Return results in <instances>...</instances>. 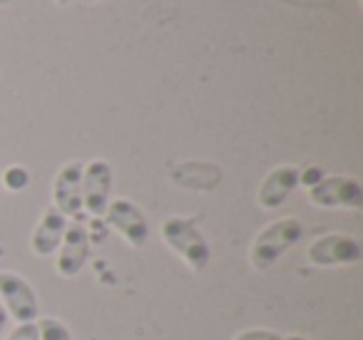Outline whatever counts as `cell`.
<instances>
[{"label":"cell","instance_id":"ac0fdd59","mask_svg":"<svg viewBox=\"0 0 363 340\" xmlns=\"http://www.w3.org/2000/svg\"><path fill=\"white\" fill-rule=\"evenodd\" d=\"M55 3H57V6H70L72 0H55Z\"/></svg>","mask_w":363,"mask_h":340},{"label":"cell","instance_id":"9c48e42d","mask_svg":"<svg viewBox=\"0 0 363 340\" xmlns=\"http://www.w3.org/2000/svg\"><path fill=\"white\" fill-rule=\"evenodd\" d=\"M82 162H67L52 184V206L67 219L82 211Z\"/></svg>","mask_w":363,"mask_h":340},{"label":"cell","instance_id":"4fadbf2b","mask_svg":"<svg viewBox=\"0 0 363 340\" xmlns=\"http://www.w3.org/2000/svg\"><path fill=\"white\" fill-rule=\"evenodd\" d=\"M3 181V186L11 191H21L28 186V181H30V174H28V169H23V166H11V169L6 171V179Z\"/></svg>","mask_w":363,"mask_h":340},{"label":"cell","instance_id":"ffe728a7","mask_svg":"<svg viewBox=\"0 0 363 340\" xmlns=\"http://www.w3.org/2000/svg\"><path fill=\"white\" fill-rule=\"evenodd\" d=\"M0 194H3V181H0Z\"/></svg>","mask_w":363,"mask_h":340},{"label":"cell","instance_id":"277c9868","mask_svg":"<svg viewBox=\"0 0 363 340\" xmlns=\"http://www.w3.org/2000/svg\"><path fill=\"white\" fill-rule=\"evenodd\" d=\"M0 300L6 308L8 318L18 320V323H35L38 313H40V303L28 283L26 276L16 273V271H0Z\"/></svg>","mask_w":363,"mask_h":340},{"label":"cell","instance_id":"5bb4252c","mask_svg":"<svg viewBox=\"0 0 363 340\" xmlns=\"http://www.w3.org/2000/svg\"><path fill=\"white\" fill-rule=\"evenodd\" d=\"M8 340H40V330H38V320L35 323H18L11 330Z\"/></svg>","mask_w":363,"mask_h":340},{"label":"cell","instance_id":"3957f363","mask_svg":"<svg viewBox=\"0 0 363 340\" xmlns=\"http://www.w3.org/2000/svg\"><path fill=\"white\" fill-rule=\"evenodd\" d=\"M308 201L321 209H361L363 186L353 176H321L316 184L308 186Z\"/></svg>","mask_w":363,"mask_h":340},{"label":"cell","instance_id":"6da1fadb","mask_svg":"<svg viewBox=\"0 0 363 340\" xmlns=\"http://www.w3.org/2000/svg\"><path fill=\"white\" fill-rule=\"evenodd\" d=\"M301 239L303 224L296 216H284V219L272 221L254 239L252 251H249V264L257 271H262V273L264 271H272L284 254H289L294 246L301 244Z\"/></svg>","mask_w":363,"mask_h":340},{"label":"cell","instance_id":"44dd1931","mask_svg":"<svg viewBox=\"0 0 363 340\" xmlns=\"http://www.w3.org/2000/svg\"><path fill=\"white\" fill-rule=\"evenodd\" d=\"M87 3H97V0H87Z\"/></svg>","mask_w":363,"mask_h":340},{"label":"cell","instance_id":"5b68a950","mask_svg":"<svg viewBox=\"0 0 363 340\" xmlns=\"http://www.w3.org/2000/svg\"><path fill=\"white\" fill-rule=\"evenodd\" d=\"M306 259L313 266H353L361 264L363 246L348 234H326L311 241L306 249Z\"/></svg>","mask_w":363,"mask_h":340},{"label":"cell","instance_id":"2e32d148","mask_svg":"<svg viewBox=\"0 0 363 340\" xmlns=\"http://www.w3.org/2000/svg\"><path fill=\"white\" fill-rule=\"evenodd\" d=\"M8 313H6V308H3V303H0V335L6 333V325H8Z\"/></svg>","mask_w":363,"mask_h":340},{"label":"cell","instance_id":"8fae6325","mask_svg":"<svg viewBox=\"0 0 363 340\" xmlns=\"http://www.w3.org/2000/svg\"><path fill=\"white\" fill-rule=\"evenodd\" d=\"M298 176H301V169L291 164L272 169L267 174V179L262 181V186H259V204L264 209H279L298 186V181H301Z\"/></svg>","mask_w":363,"mask_h":340},{"label":"cell","instance_id":"d6986e66","mask_svg":"<svg viewBox=\"0 0 363 340\" xmlns=\"http://www.w3.org/2000/svg\"><path fill=\"white\" fill-rule=\"evenodd\" d=\"M8 3H11V0H0V6H8Z\"/></svg>","mask_w":363,"mask_h":340},{"label":"cell","instance_id":"52a82bcc","mask_svg":"<svg viewBox=\"0 0 363 340\" xmlns=\"http://www.w3.org/2000/svg\"><path fill=\"white\" fill-rule=\"evenodd\" d=\"M112 191V169L105 159H92L87 166H82V209H87L92 216H105L110 206Z\"/></svg>","mask_w":363,"mask_h":340},{"label":"cell","instance_id":"ba28073f","mask_svg":"<svg viewBox=\"0 0 363 340\" xmlns=\"http://www.w3.org/2000/svg\"><path fill=\"white\" fill-rule=\"evenodd\" d=\"M87 259H90V231L82 221L67 224V231L62 236L60 246H57V261L55 268L60 276L72 278L85 268Z\"/></svg>","mask_w":363,"mask_h":340},{"label":"cell","instance_id":"9a60e30c","mask_svg":"<svg viewBox=\"0 0 363 340\" xmlns=\"http://www.w3.org/2000/svg\"><path fill=\"white\" fill-rule=\"evenodd\" d=\"M232 340H284V335H279L277 330L252 328V330H242V333H237Z\"/></svg>","mask_w":363,"mask_h":340},{"label":"cell","instance_id":"7c38bea8","mask_svg":"<svg viewBox=\"0 0 363 340\" xmlns=\"http://www.w3.org/2000/svg\"><path fill=\"white\" fill-rule=\"evenodd\" d=\"M38 330H40V340H72L70 328L57 318H40Z\"/></svg>","mask_w":363,"mask_h":340},{"label":"cell","instance_id":"e0dca14e","mask_svg":"<svg viewBox=\"0 0 363 340\" xmlns=\"http://www.w3.org/2000/svg\"><path fill=\"white\" fill-rule=\"evenodd\" d=\"M284 340H308V338H303V335H286Z\"/></svg>","mask_w":363,"mask_h":340},{"label":"cell","instance_id":"30bf717a","mask_svg":"<svg viewBox=\"0 0 363 340\" xmlns=\"http://www.w3.org/2000/svg\"><path fill=\"white\" fill-rule=\"evenodd\" d=\"M67 216H62L60 211L55 209V206H48L45 211H43L40 221H38L35 231H33L30 236V249L35 256H40V259H48V256H52L57 251V246H60L62 236H65L67 231Z\"/></svg>","mask_w":363,"mask_h":340},{"label":"cell","instance_id":"7a4b0ae2","mask_svg":"<svg viewBox=\"0 0 363 340\" xmlns=\"http://www.w3.org/2000/svg\"><path fill=\"white\" fill-rule=\"evenodd\" d=\"M162 239L164 244L179 256L194 273H202L209 266L212 259V249H209L204 234L197 229L192 219H184V216H169V219L162 221Z\"/></svg>","mask_w":363,"mask_h":340},{"label":"cell","instance_id":"8992f818","mask_svg":"<svg viewBox=\"0 0 363 340\" xmlns=\"http://www.w3.org/2000/svg\"><path fill=\"white\" fill-rule=\"evenodd\" d=\"M105 219L132 249H142L150 239V224H147L145 214L140 211V206L130 199H115L110 201L105 211Z\"/></svg>","mask_w":363,"mask_h":340}]
</instances>
